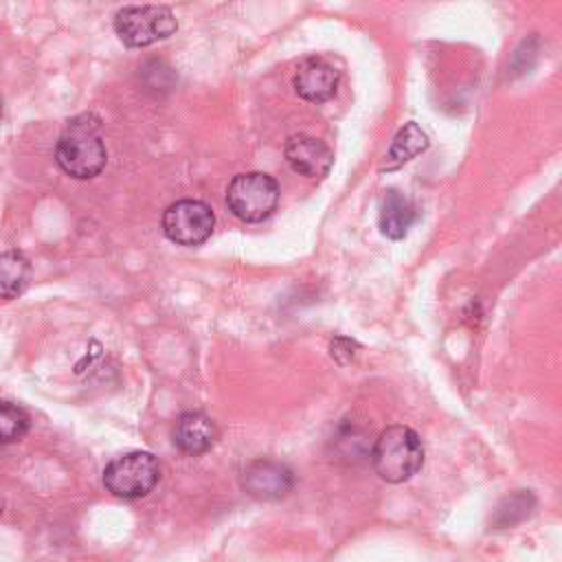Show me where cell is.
<instances>
[{
	"instance_id": "obj_1",
	"label": "cell",
	"mask_w": 562,
	"mask_h": 562,
	"mask_svg": "<svg viewBox=\"0 0 562 562\" xmlns=\"http://www.w3.org/2000/svg\"><path fill=\"white\" fill-rule=\"evenodd\" d=\"M55 160L68 176L77 180H88L101 173L108 162V151L99 123L90 121V116L75 119L57 140Z\"/></svg>"
},
{
	"instance_id": "obj_2",
	"label": "cell",
	"mask_w": 562,
	"mask_h": 562,
	"mask_svg": "<svg viewBox=\"0 0 562 562\" xmlns=\"http://www.w3.org/2000/svg\"><path fill=\"white\" fill-rule=\"evenodd\" d=\"M371 463L386 483H404L424 465V446L419 435L402 424L384 428L371 450Z\"/></svg>"
},
{
	"instance_id": "obj_3",
	"label": "cell",
	"mask_w": 562,
	"mask_h": 562,
	"mask_svg": "<svg viewBox=\"0 0 562 562\" xmlns=\"http://www.w3.org/2000/svg\"><path fill=\"white\" fill-rule=\"evenodd\" d=\"M160 481V463L151 452L134 450L112 459L103 470V485L119 498L147 496Z\"/></svg>"
},
{
	"instance_id": "obj_4",
	"label": "cell",
	"mask_w": 562,
	"mask_h": 562,
	"mask_svg": "<svg viewBox=\"0 0 562 562\" xmlns=\"http://www.w3.org/2000/svg\"><path fill=\"white\" fill-rule=\"evenodd\" d=\"M178 29L176 15L162 4L123 7L114 15V31L130 48H143L173 35Z\"/></svg>"
},
{
	"instance_id": "obj_5",
	"label": "cell",
	"mask_w": 562,
	"mask_h": 562,
	"mask_svg": "<svg viewBox=\"0 0 562 562\" xmlns=\"http://www.w3.org/2000/svg\"><path fill=\"white\" fill-rule=\"evenodd\" d=\"M226 204L241 222H263L279 204V184L261 171L239 173L226 189Z\"/></svg>"
},
{
	"instance_id": "obj_6",
	"label": "cell",
	"mask_w": 562,
	"mask_h": 562,
	"mask_svg": "<svg viewBox=\"0 0 562 562\" xmlns=\"http://www.w3.org/2000/svg\"><path fill=\"white\" fill-rule=\"evenodd\" d=\"M215 215L202 200H178L162 213V233L180 246H200L213 233Z\"/></svg>"
},
{
	"instance_id": "obj_7",
	"label": "cell",
	"mask_w": 562,
	"mask_h": 562,
	"mask_svg": "<svg viewBox=\"0 0 562 562\" xmlns=\"http://www.w3.org/2000/svg\"><path fill=\"white\" fill-rule=\"evenodd\" d=\"M241 487L257 501H279L294 487V472L274 459H257L246 465Z\"/></svg>"
},
{
	"instance_id": "obj_8",
	"label": "cell",
	"mask_w": 562,
	"mask_h": 562,
	"mask_svg": "<svg viewBox=\"0 0 562 562\" xmlns=\"http://www.w3.org/2000/svg\"><path fill=\"white\" fill-rule=\"evenodd\" d=\"M283 154L292 171L305 178H323L334 165V151L329 149V145L307 134H296L288 138Z\"/></svg>"
},
{
	"instance_id": "obj_9",
	"label": "cell",
	"mask_w": 562,
	"mask_h": 562,
	"mask_svg": "<svg viewBox=\"0 0 562 562\" xmlns=\"http://www.w3.org/2000/svg\"><path fill=\"white\" fill-rule=\"evenodd\" d=\"M338 70L323 57H310L299 64L294 72V90L301 99L312 103L329 101L338 90Z\"/></svg>"
},
{
	"instance_id": "obj_10",
	"label": "cell",
	"mask_w": 562,
	"mask_h": 562,
	"mask_svg": "<svg viewBox=\"0 0 562 562\" xmlns=\"http://www.w3.org/2000/svg\"><path fill=\"white\" fill-rule=\"evenodd\" d=\"M171 437L178 450H182L184 454L198 457L209 452L217 443L220 430L209 415L200 411H187L176 419Z\"/></svg>"
},
{
	"instance_id": "obj_11",
	"label": "cell",
	"mask_w": 562,
	"mask_h": 562,
	"mask_svg": "<svg viewBox=\"0 0 562 562\" xmlns=\"http://www.w3.org/2000/svg\"><path fill=\"white\" fill-rule=\"evenodd\" d=\"M415 222L413 202L397 189H389L380 206V231L389 239H402Z\"/></svg>"
},
{
	"instance_id": "obj_12",
	"label": "cell",
	"mask_w": 562,
	"mask_h": 562,
	"mask_svg": "<svg viewBox=\"0 0 562 562\" xmlns=\"http://www.w3.org/2000/svg\"><path fill=\"white\" fill-rule=\"evenodd\" d=\"M430 145L426 132L415 123H406L393 138L386 156H384V162L380 165V171H393L397 167H402L404 162H408L411 158H415L417 154L426 151Z\"/></svg>"
},
{
	"instance_id": "obj_13",
	"label": "cell",
	"mask_w": 562,
	"mask_h": 562,
	"mask_svg": "<svg viewBox=\"0 0 562 562\" xmlns=\"http://www.w3.org/2000/svg\"><path fill=\"white\" fill-rule=\"evenodd\" d=\"M31 281V263L18 252L9 250L0 255V299L9 301L20 296Z\"/></svg>"
},
{
	"instance_id": "obj_14",
	"label": "cell",
	"mask_w": 562,
	"mask_h": 562,
	"mask_svg": "<svg viewBox=\"0 0 562 562\" xmlns=\"http://www.w3.org/2000/svg\"><path fill=\"white\" fill-rule=\"evenodd\" d=\"M31 419L26 411L11 402H0V446L15 443L29 432Z\"/></svg>"
}]
</instances>
